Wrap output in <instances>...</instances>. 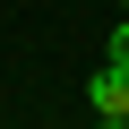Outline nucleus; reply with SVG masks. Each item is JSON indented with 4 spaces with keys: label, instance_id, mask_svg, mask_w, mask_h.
<instances>
[{
    "label": "nucleus",
    "instance_id": "4",
    "mask_svg": "<svg viewBox=\"0 0 129 129\" xmlns=\"http://www.w3.org/2000/svg\"><path fill=\"white\" fill-rule=\"evenodd\" d=\"M120 17H129V0H120Z\"/></svg>",
    "mask_w": 129,
    "mask_h": 129
},
{
    "label": "nucleus",
    "instance_id": "2",
    "mask_svg": "<svg viewBox=\"0 0 129 129\" xmlns=\"http://www.w3.org/2000/svg\"><path fill=\"white\" fill-rule=\"evenodd\" d=\"M112 60H120V69H129V17L112 26Z\"/></svg>",
    "mask_w": 129,
    "mask_h": 129
},
{
    "label": "nucleus",
    "instance_id": "1",
    "mask_svg": "<svg viewBox=\"0 0 129 129\" xmlns=\"http://www.w3.org/2000/svg\"><path fill=\"white\" fill-rule=\"evenodd\" d=\"M86 103H95V112H129V69H120V60H103V69H95Z\"/></svg>",
    "mask_w": 129,
    "mask_h": 129
},
{
    "label": "nucleus",
    "instance_id": "3",
    "mask_svg": "<svg viewBox=\"0 0 129 129\" xmlns=\"http://www.w3.org/2000/svg\"><path fill=\"white\" fill-rule=\"evenodd\" d=\"M95 129H129V112H95Z\"/></svg>",
    "mask_w": 129,
    "mask_h": 129
}]
</instances>
